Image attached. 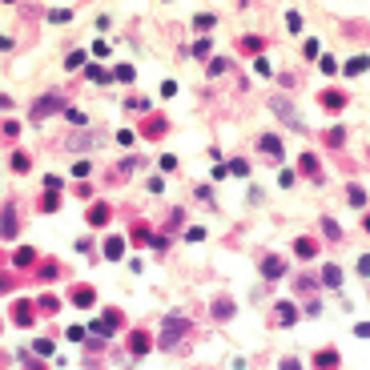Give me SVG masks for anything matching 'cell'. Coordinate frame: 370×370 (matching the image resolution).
Masks as SVG:
<instances>
[{"instance_id":"5","label":"cell","mask_w":370,"mask_h":370,"mask_svg":"<svg viewBox=\"0 0 370 370\" xmlns=\"http://www.w3.org/2000/svg\"><path fill=\"white\" fill-rule=\"evenodd\" d=\"M346 105V97H342V93H322V109H330V113H334V109H342Z\"/></svg>"},{"instance_id":"25","label":"cell","mask_w":370,"mask_h":370,"mask_svg":"<svg viewBox=\"0 0 370 370\" xmlns=\"http://www.w3.org/2000/svg\"><path fill=\"white\" fill-rule=\"evenodd\" d=\"M282 370H302V366L298 362H282Z\"/></svg>"},{"instance_id":"13","label":"cell","mask_w":370,"mask_h":370,"mask_svg":"<svg viewBox=\"0 0 370 370\" xmlns=\"http://www.w3.org/2000/svg\"><path fill=\"white\" fill-rule=\"evenodd\" d=\"M294 250H298V254H302V258H314V242H306V238H302V242H294Z\"/></svg>"},{"instance_id":"2","label":"cell","mask_w":370,"mask_h":370,"mask_svg":"<svg viewBox=\"0 0 370 370\" xmlns=\"http://www.w3.org/2000/svg\"><path fill=\"white\" fill-rule=\"evenodd\" d=\"M262 274H265V278H282V274H286V262H282V258H265Z\"/></svg>"},{"instance_id":"24","label":"cell","mask_w":370,"mask_h":370,"mask_svg":"<svg viewBox=\"0 0 370 370\" xmlns=\"http://www.w3.org/2000/svg\"><path fill=\"white\" fill-rule=\"evenodd\" d=\"M358 274H362V278H370V258H362V262H358Z\"/></svg>"},{"instance_id":"17","label":"cell","mask_w":370,"mask_h":370,"mask_svg":"<svg viewBox=\"0 0 370 370\" xmlns=\"http://www.w3.org/2000/svg\"><path fill=\"white\" fill-rule=\"evenodd\" d=\"M286 24H290V32H298V28H302V16H298V12H290V16H286Z\"/></svg>"},{"instance_id":"19","label":"cell","mask_w":370,"mask_h":370,"mask_svg":"<svg viewBox=\"0 0 370 370\" xmlns=\"http://www.w3.org/2000/svg\"><path fill=\"white\" fill-rule=\"evenodd\" d=\"M229 173H238V177H246V173H250V165H246V161H233V165H229Z\"/></svg>"},{"instance_id":"1","label":"cell","mask_w":370,"mask_h":370,"mask_svg":"<svg viewBox=\"0 0 370 370\" xmlns=\"http://www.w3.org/2000/svg\"><path fill=\"white\" fill-rule=\"evenodd\" d=\"M274 113H278V117H282V121H290V125H294V129H302V121H298V117H294V109H290V101H282V97H278V101H274Z\"/></svg>"},{"instance_id":"12","label":"cell","mask_w":370,"mask_h":370,"mask_svg":"<svg viewBox=\"0 0 370 370\" xmlns=\"http://www.w3.org/2000/svg\"><path fill=\"white\" fill-rule=\"evenodd\" d=\"M73 302H77V306H93V290H89V286H85V290H77V294H73Z\"/></svg>"},{"instance_id":"23","label":"cell","mask_w":370,"mask_h":370,"mask_svg":"<svg viewBox=\"0 0 370 370\" xmlns=\"http://www.w3.org/2000/svg\"><path fill=\"white\" fill-rule=\"evenodd\" d=\"M354 334H358V338H370V322H358V326H354Z\"/></svg>"},{"instance_id":"21","label":"cell","mask_w":370,"mask_h":370,"mask_svg":"<svg viewBox=\"0 0 370 370\" xmlns=\"http://www.w3.org/2000/svg\"><path fill=\"white\" fill-rule=\"evenodd\" d=\"M89 81H109V73H105V69H97V64H93V69H89Z\"/></svg>"},{"instance_id":"18","label":"cell","mask_w":370,"mask_h":370,"mask_svg":"<svg viewBox=\"0 0 370 370\" xmlns=\"http://www.w3.org/2000/svg\"><path fill=\"white\" fill-rule=\"evenodd\" d=\"M117 81H133V69L129 64H117Z\"/></svg>"},{"instance_id":"14","label":"cell","mask_w":370,"mask_h":370,"mask_svg":"<svg viewBox=\"0 0 370 370\" xmlns=\"http://www.w3.org/2000/svg\"><path fill=\"white\" fill-rule=\"evenodd\" d=\"M121 250H125V246H121V238H109V246H105L109 258H121Z\"/></svg>"},{"instance_id":"22","label":"cell","mask_w":370,"mask_h":370,"mask_svg":"<svg viewBox=\"0 0 370 370\" xmlns=\"http://www.w3.org/2000/svg\"><path fill=\"white\" fill-rule=\"evenodd\" d=\"M24 165H28V157H24V153H16V157H12V169H16V173H24Z\"/></svg>"},{"instance_id":"11","label":"cell","mask_w":370,"mask_h":370,"mask_svg":"<svg viewBox=\"0 0 370 370\" xmlns=\"http://www.w3.org/2000/svg\"><path fill=\"white\" fill-rule=\"evenodd\" d=\"M322 278H326V286H342V270H334V265H326Z\"/></svg>"},{"instance_id":"16","label":"cell","mask_w":370,"mask_h":370,"mask_svg":"<svg viewBox=\"0 0 370 370\" xmlns=\"http://www.w3.org/2000/svg\"><path fill=\"white\" fill-rule=\"evenodd\" d=\"M342 137H346L342 129H330V133H326V145H342Z\"/></svg>"},{"instance_id":"8","label":"cell","mask_w":370,"mask_h":370,"mask_svg":"<svg viewBox=\"0 0 370 370\" xmlns=\"http://www.w3.org/2000/svg\"><path fill=\"white\" fill-rule=\"evenodd\" d=\"M366 64H370V56H354V60L346 64V77H358V73H366Z\"/></svg>"},{"instance_id":"10","label":"cell","mask_w":370,"mask_h":370,"mask_svg":"<svg viewBox=\"0 0 370 370\" xmlns=\"http://www.w3.org/2000/svg\"><path fill=\"white\" fill-rule=\"evenodd\" d=\"M302 173L318 177V157H314V153H302Z\"/></svg>"},{"instance_id":"6","label":"cell","mask_w":370,"mask_h":370,"mask_svg":"<svg viewBox=\"0 0 370 370\" xmlns=\"http://www.w3.org/2000/svg\"><path fill=\"white\" fill-rule=\"evenodd\" d=\"M274 318H278V322H282V326H290V322H294V306H290V302H282V306H278V310H274Z\"/></svg>"},{"instance_id":"4","label":"cell","mask_w":370,"mask_h":370,"mask_svg":"<svg viewBox=\"0 0 370 370\" xmlns=\"http://www.w3.org/2000/svg\"><path fill=\"white\" fill-rule=\"evenodd\" d=\"M334 362H338V354H334V350H318V358H314L318 370H334Z\"/></svg>"},{"instance_id":"3","label":"cell","mask_w":370,"mask_h":370,"mask_svg":"<svg viewBox=\"0 0 370 370\" xmlns=\"http://www.w3.org/2000/svg\"><path fill=\"white\" fill-rule=\"evenodd\" d=\"M56 109H60V97H45V101H37V109H32V117L41 121L45 113H56Z\"/></svg>"},{"instance_id":"20","label":"cell","mask_w":370,"mask_h":370,"mask_svg":"<svg viewBox=\"0 0 370 370\" xmlns=\"http://www.w3.org/2000/svg\"><path fill=\"white\" fill-rule=\"evenodd\" d=\"M322 229H326V238H338V233H342V229H338V225H334V221H330V217H326V221H322Z\"/></svg>"},{"instance_id":"15","label":"cell","mask_w":370,"mask_h":370,"mask_svg":"<svg viewBox=\"0 0 370 370\" xmlns=\"http://www.w3.org/2000/svg\"><path fill=\"white\" fill-rule=\"evenodd\" d=\"M213 314H217V318H229V314H233V302H217V306H213Z\"/></svg>"},{"instance_id":"7","label":"cell","mask_w":370,"mask_h":370,"mask_svg":"<svg viewBox=\"0 0 370 370\" xmlns=\"http://www.w3.org/2000/svg\"><path fill=\"white\" fill-rule=\"evenodd\" d=\"M346 197H350V206H358V210L366 206V189H362V185H350V189H346Z\"/></svg>"},{"instance_id":"9","label":"cell","mask_w":370,"mask_h":370,"mask_svg":"<svg viewBox=\"0 0 370 370\" xmlns=\"http://www.w3.org/2000/svg\"><path fill=\"white\" fill-rule=\"evenodd\" d=\"M262 149L270 157H282V141H278V137H262Z\"/></svg>"}]
</instances>
